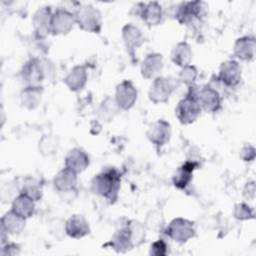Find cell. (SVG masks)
Returning a JSON list of instances; mask_svg holds the SVG:
<instances>
[{
    "mask_svg": "<svg viewBox=\"0 0 256 256\" xmlns=\"http://www.w3.org/2000/svg\"><path fill=\"white\" fill-rule=\"evenodd\" d=\"M120 183V173L115 168H108L93 177L91 181V190L94 194L112 202L118 197Z\"/></svg>",
    "mask_w": 256,
    "mask_h": 256,
    "instance_id": "obj_1",
    "label": "cell"
},
{
    "mask_svg": "<svg viewBox=\"0 0 256 256\" xmlns=\"http://www.w3.org/2000/svg\"><path fill=\"white\" fill-rule=\"evenodd\" d=\"M76 24L84 31L99 33L102 29L101 12L91 4L80 6L74 13Z\"/></svg>",
    "mask_w": 256,
    "mask_h": 256,
    "instance_id": "obj_2",
    "label": "cell"
},
{
    "mask_svg": "<svg viewBox=\"0 0 256 256\" xmlns=\"http://www.w3.org/2000/svg\"><path fill=\"white\" fill-rule=\"evenodd\" d=\"M189 89V93L178 102L175 108L176 117L184 125L195 122L202 111L196 99V91H192L191 87Z\"/></svg>",
    "mask_w": 256,
    "mask_h": 256,
    "instance_id": "obj_3",
    "label": "cell"
},
{
    "mask_svg": "<svg viewBox=\"0 0 256 256\" xmlns=\"http://www.w3.org/2000/svg\"><path fill=\"white\" fill-rule=\"evenodd\" d=\"M178 79H174L172 77H164V76H157L149 89L148 96L149 99L153 103H166L172 93L177 89L179 86Z\"/></svg>",
    "mask_w": 256,
    "mask_h": 256,
    "instance_id": "obj_4",
    "label": "cell"
},
{
    "mask_svg": "<svg viewBox=\"0 0 256 256\" xmlns=\"http://www.w3.org/2000/svg\"><path fill=\"white\" fill-rule=\"evenodd\" d=\"M165 234L178 243H185L196 234L194 223L185 218H175L165 228Z\"/></svg>",
    "mask_w": 256,
    "mask_h": 256,
    "instance_id": "obj_5",
    "label": "cell"
},
{
    "mask_svg": "<svg viewBox=\"0 0 256 256\" xmlns=\"http://www.w3.org/2000/svg\"><path fill=\"white\" fill-rule=\"evenodd\" d=\"M206 4L202 1L182 2L176 9L175 19L180 24H190L205 14Z\"/></svg>",
    "mask_w": 256,
    "mask_h": 256,
    "instance_id": "obj_6",
    "label": "cell"
},
{
    "mask_svg": "<svg viewBox=\"0 0 256 256\" xmlns=\"http://www.w3.org/2000/svg\"><path fill=\"white\" fill-rule=\"evenodd\" d=\"M75 24L76 19L74 13L64 8H58L52 15L50 33L53 35L68 34Z\"/></svg>",
    "mask_w": 256,
    "mask_h": 256,
    "instance_id": "obj_7",
    "label": "cell"
},
{
    "mask_svg": "<svg viewBox=\"0 0 256 256\" xmlns=\"http://www.w3.org/2000/svg\"><path fill=\"white\" fill-rule=\"evenodd\" d=\"M138 97V91L130 80H124L117 85L115 91V103L121 110L131 109Z\"/></svg>",
    "mask_w": 256,
    "mask_h": 256,
    "instance_id": "obj_8",
    "label": "cell"
},
{
    "mask_svg": "<svg viewBox=\"0 0 256 256\" xmlns=\"http://www.w3.org/2000/svg\"><path fill=\"white\" fill-rule=\"evenodd\" d=\"M171 125L164 119H159L153 122L146 132L148 140L157 148H161L167 144L171 138Z\"/></svg>",
    "mask_w": 256,
    "mask_h": 256,
    "instance_id": "obj_9",
    "label": "cell"
},
{
    "mask_svg": "<svg viewBox=\"0 0 256 256\" xmlns=\"http://www.w3.org/2000/svg\"><path fill=\"white\" fill-rule=\"evenodd\" d=\"M196 99L201 110L206 112L214 113L221 108V96L219 92L210 85H205L199 91H196Z\"/></svg>",
    "mask_w": 256,
    "mask_h": 256,
    "instance_id": "obj_10",
    "label": "cell"
},
{
    "mask_svg": "<svg viewBox=\"0 0 256 256\" xmlns=\"http://www.w3.org/2000/svg\"><path fill=\"white\" fill-rule=\"evenodd\" d=\"M217 80L226 87H235L241 80V67L235 60H227L220 65Z\"/></svg>",
    "mask_w": 256,
    "mask_h": 256,
    "instance_id": "obj_11",
    "label": "cell"
},
{
    "mask_svg": "<svg viewBox=\"0 0 256 256\" xmlns=\"http://www.w3.org/2000/svg\"><path fill=\"white\" fill-rule=\"evenodd\" d=\"M90 159L88 154L81 148L71 149L64 160V167L73 171L77 175L86 170L89 166Z\"/></svg>",
    "mask_w": 256,
    "mask_h": 256,
    "instance_id": "obj_12",
    "label": "cell"
},
{
    "mask_svg": "<svg viewBox=\"0 0 256 256\" xmlns=\"http://www.w3.org/2000/svg\"><path fill=\"white\" fill-rule=\"evenodd\" d=\"M52 15L53 13L50 6H43L35 12L32 24L38 37L44 38L48 33H50Z\"/></svg>",
    "mask_w": 256,
    "mask_h": 256,
    "instance_id": "obj_13",
    "label": "cell"
},
{
    "mask_svg": "<svg viewBox=\"0 0 256 256\" xmlns=\"http://www.w3.org/2000/svg\"><path fill=\"white\" fill-rule=\"evenodd\" d=\"M65 232L69 237L79 239L90 233V226L84 216L75 214L65 222Z\"/></svg>",
    "mask_w": 256,
    "mask_h": 256,
    "instance_id": "obj_14",
    "label": "cell"
},
{
    "mask_svg": "<svg viewBox=\"0 0 256 256\" xmlns=\"http://www.w3.org/2000/svg\"><path fill=\"white\" fill-rule=\"evenodd\" d=\"M163 69V56L160 53L148 54L141 63V75L145 79L156 78Z\"/></svg>",
    "mask_w": 256,
    "mask_h": 256,
    "instance_id": "obj_15",
    "label": "cell"
},
{
    "mask_svg": "<svg viewBox=\"0 0 256 256\" xmlns=\"http://www.w3.org/2000/svg\"><path fill=\"white\" fill-rule=\"evenodd\" d=\"M53 186L61 193L72 192L77 187V174L64 167L55 175Z\"/></svg>",
    "mask_w": 256,
    "mask_h": 256,
    "instance_id": "obj_16",
    "label": "cell"
},
{
    "mask_svg": "<svg viewBox=\"0 0 256 256\" xmlns=\"http://www.w3.org/2000/svg\"><path fill=\"white\" fill-rule=\"evenodd\" d=\"M21 76L27 86H40L44 78L40 70L39 58H31L28 60L22 67Z\"/></svg>",
    "mask_w": 256,
    "mask_h": 256,
    "instance_id": "obj_17",
    "label": "cell"
},
{
    "mask_svg": "<svg viewBox=\"0 0 256 256\" xmlns=\"http://www.w3.org/2000/svg\"><path fill=\"white\" fill-rule=\"evenodd\" d=\"M88 74L86 67L83 65L74 66L64 78V83L69 90L73 92L80 91L87 83Z\"/></svg>",
    "mask_w": 256,
    "mask_h": 256,
    "instance_id": "obj_18",
    "label": "cell"
},
{
    "mask_svg": "<svg viewBox=\"0 0 256 256\" xmlns=\"http://www.w3.org/2000/svg\"><path fill=\"white\" fill-rule=\"evenodd\" d=\"M256 42L252 36H243L234 44V55L242 61H251L255 56Z\"/></svg>",
    "mask_w": 256,
    "mask_h": 256,
    "instance_id": "obj_19",
    "label": "cell"
},
{
    "mask_svg": "<svg viewBox=\"0 0 256 256\" xmlns=\"http://www.w3.org/2000/svg\"><path fill=\"white\" fill-rule=\"evenodd\" d=\"M25 224L26 219L14 212L12 209L6 212L1 218V228H3L8 234H20L24 230Z\"/></svg>",
    "mask_w": 256,
    "mask_h": 256,
    "instance_id": "obj_20",
    "label": "cell"
},
{
    "mask_svg": "<svg viewBox=\"0 0 256 256\" xmlns=\"http://www.w3.org/2000/svg\"><path fill=\"white\" fill-rule=\"evenodd\" d=\"M198 163L195 161H186L175 172L173 176V184L178 189H185L192 180L193 172L197 169Z\"/></svg>",
    "mask_w": 256,
    "mask_h": 256,
    "instance_id": "obj_21",
    "label": "cell"
},
{
    "mask_svg": "<svg viewBox=\"0 0 256 256\" xmlns=\"http://www.w3.org/2000/svg\"><path fill=\"white\" fill-rule=\"evenodd\" d=\"M122 39L125 46L130 51L139 48L145 41L141 30L133 24H126L122 28Z\"/></svg>",
    "mask_w": 256,
    "mask_h": 256,
    "instance_id": "obj_22",
    "label": "cell"
},
{
    "mask_svg": "<svg viewBox=\"0 0 256 256\" xmlns=\"http://www.w3.org/2000/svg\"><path fill=\"white\" fill-rule=\"evenodd\" d=\"M35 200L24 193H19L12 200V210L27 219L30 218L35 212Z\"/></svg>",
    "mask_w": 256,
    "mask_h": 256,
    "instance_id": "obj_23",
    "label": "cell"
},
{
    "mask_svg": "<svg viewBox=\"0 0 256 256\" xmlns=\"http://www.w3.org/2000/svg\"><path fill=\"white\" fill-rule=\"evenodd\" d=\"M105 245H109L116 252H126L133 248L130 238V231L128 228V222L125 226L119 228L113 235L110 242Z\"/></svg>",
    "mask_w": 256,
    "mask_h": 256,
    "instance_id": "obj_24",
    "label": "cell"
},
{
    "mask_svg": "<svg viewBox=\"0 0 256 256\" xmlns=\"http://www.w3.org/2000/svg\"><path fill=\"white\" fill-rule=\"evenodd\" d=\"M148 26H156L162 22L163 10L158 2L145 3L139 16Z\"/></svg>",
    "mask_w": 256,
    "mask_h": 256,
    "instance_id": "obj_25",
    "label": "cell"
},
{
    "mask_svg": "<svg viewBox=\"0 0 256 256\" xmlns=\"http://www.w3.org/2000/svg\"><path fill=\"white\" fill-rule=\"evenodd\" d=\"M42 94L43 89L41 86H26L20 94L22 106L28 110H34L39 106Z\"/></svg>",
    "mask_w": 256,
    "mask_h": 256,
    "instance_id": "obj_26",
    "label": "cell"
},
{
    "mask_svg": "<svg viewBox=\"0 0 256 256\" xmlns=\"http://www.w3.org/2000/svg\"><path fill=\"white\" fill-rule=\"evenodd\" d=\"M192 56H193V52L191 50V47L186 42L177 43L173 47L170 54L172 62L181 68L187 65H190L192 61Z\"/></svg>",
    "mask_w": 256,
    "mask_h": 256,
    "instance_id": "obj_27",
    "label": "cell"
},
{
    "mask_svg": "<svg viewBox=\"0 0 256 256\" xmlns=\"http://www.w3.org/2000/svg\"><path fill=\"white\" fill-rule=\"evenodd\" d=\"M128 228L130 231V238H131V243L132 246H140L144 241L146 237V232H145V225L140 223L139 221H129L128 222Z\"/></svg>",
    "mask_w": 256,
    "mask_h": 256,
    "instance_id": "obj_28",
    "label": "cell"
},
{
    "mask_svg": "<svg viewBox=\"0 0 256 256\" xmlns=\"http://www.w3.org/2000/svg\"><path fill=\"white\" fill-rule=\"evenodd\" d=\"M21 193H24L31 197L35 201H39L42 198L43 190L40 183L34 178H26L23 182Z\"/></svg>",
    "mask_w": 256,
    "mask_h": 256,
    "instance_id": "obj_29",
    "label": "cell"
},
{
    "mask_svg": "<svg viewBox=\"0 0 256 256\" xmlns=\"http://www.w3.org/2000/svg\"><path fill=\"white\" fill-rule=\"evenodd\" d=\"M197 77H198L197 68L190 64V65L183 67L180 70L179 76H178V81H179V83H182L190 88L194 85Z\"/></svg>",
    "mask_w": 256,
    "mask_h": 256,
    "instance_id": "obj_30",
    "label": "cell"
},
{
    "mask_svg": "<svg viewBox=\"0 0 256 256\" xmlns=\"http://www.w3.org/2000/svg\"><path fill=\"white\" fill-rule=\"evenodd\" d=\"M118 106L115 103V100L111 99L110 97H107L101 104L100 109H99V115L102 119L105 121H110L111 119L114 118V116L117 113Z\"/></svg>",
    "mask_w": 256,
    "mask_h": 256,
    "instance_id": "obj_31",
    "label": "cell"
},
{
    "mask_svg": "<svg viewBox=\"0 0 256 256\" xmlns=\"http://www.w3.org/2000/svg\"><path fill=\"white\" fill-rule=\"evenodd\" d=\"M144 225L147 229L152 230V231H159L163 228L164 226V219L163 216L160 212L156 210L150 211L146 215V219L144 222Z\"/></svg>",
    "mask_w": 256,
    "mask_h": 256,
    "instance_id": "obj_32",
    "label": "cell"
},
{
    "mask_svg": "<svg viewBox=\"0 0 256 256\" xmlns=\"http://www.w3.org/2000/svg\"><path fill=\"white\" fill-rule=\"evenodd\" d=\"M57 140L52 135H45L39 141V150L44 156H49L57 151Z\"/></svg>",
    "mask_w": 256,
    "mask_h": 256,
    "instance_id": "obj_33",
    "label": "cell"
},
{
    "mask_svg": "<svg viewBox=\"0 0 256 256\" xmlns=\"http://www.w3.org/2000/svg\"><path fill=\"white\" fill-rule=\"evenodd\" d=\"M233 215L236 219L244 221V220L253 219L255 216V213H254V210L252 207H250L248 204L242 202V203H238L235 205Z\"/></svg>",
    "mask_w": 256,
    "mask_h": 256,
    "instance_id": "obj_34",
    "label": "cell"
},
{
    "mask_svg": "<svg viewBox=\"0 0 256 256\" xmlns=\"http://www.w3.org/2000/svg\"><path fill=\"white\" fill-rule=\"evenodd\" d=\"M39 66L42 73V76L45 79L51 78L55 73V66L50 59L47 58H39Z\"/></svg>",
    "mask_w": 256,
    "mask_h": 256,
    "instance_id": "obj_35",
    "label": "cell"
},
{
    "mask_svg": "<svg viewBox=\"0 0 256 256\" xmlns=\"http://www.w3.org/2000/svg\"><path fill=\"white\" fill-rule=\"evenodd\" d=\"M149 254L153 256H165L167 254V244L165 243V241L159 239L153 242L150 246Z\"/></svg>",
    "mask_w": 256,
    "mask_h": 256,
    "instance_id": "obj_36",
    "label": "cell"
},
{
    "mask_svg": "<svg viewBox=\"0 0 256 256\" xmlns=\"http://www.w3.org/2000/svg\"><path fill=\"white\" fill-rule=\"evenodd\" d=\"M255 148L250 144L244 145L240 150V157L245 162L253 161L255 159Z\"/></svg>",
    "mask_w": 256,
    "mask_h": 256,
    "instance_id": "obj_37",
    "label": "cell"
},
{
    "mask_svg": "<svg viewBox=\"0 0 256 256\" xmlns=\"http://www.w3.org/2000/svg\"><path fill=\"white\" fill-rule=\"evenodd\" d=\"M20 253V247L15 243H5L1 246V255L2 256H13Z\"/></svg>",
    "mask_w": 256,
    "mask_h": 256,
    "instance_id": "obj_38",
    "label": "cell"
},
{
    "mask_svg": "<svg viewBox=\"0 0 256 256\" xmlns=\"http://www.w3.org/2000/svg\"><path fill=\"white\" fill-rule=\"evenodd\" d=\"M243 195L248 200H253L255 197V182L249 181L245 184L243 189Z\"/></svg>",
    "mask_w": 256,
    "mask_h": 256,
    "instance_id": "obj_39",
    "label": "cell"
}]
</instances>
